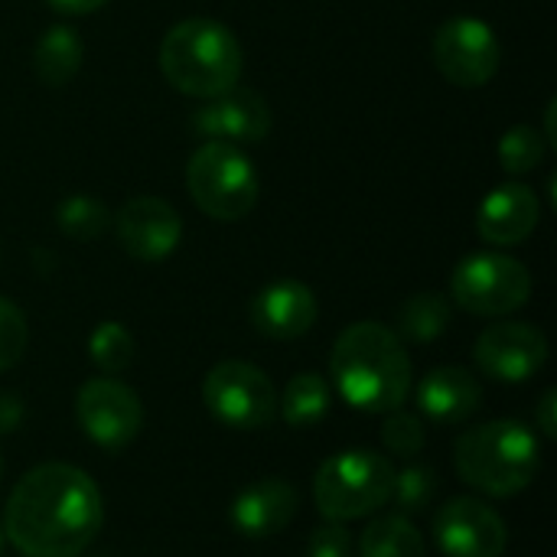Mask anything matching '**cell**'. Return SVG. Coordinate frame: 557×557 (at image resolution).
<instances>
[{
	"instance_id": "cell-1",
	"label": "cell",
	"mask_w": 557,
	"mask_h": 557,
	"mask_svg": "<svg viewBox=\"0 0 557 557\" xmlns=\"http://www.w3.org/2000/svg\"><path fill=\"white\" fill-rule=\"evenodd\" d=\"M101 525V490L72 463L33 467L3 509V539L23 557H82Z\"/></svg>"
},
{
	"instance_id": "cell-2",
	"label": "cell",
	"mask_w": 557,
	"mask_h": 557,
	"mask_svg": "<svg viewBox=\"0 0 557 557\" xmlns=\"http://www.w3.org/2000/svg\"><path fill=\"white\" fill-rule=\"evenodd\" d=\"M330 375L346 405L366 414H392L405 408L414 369L405 343L385 323H352L346 326L330 352Z\"/></svg>"
},
{
	"instance_id": "cell-3",
	"label": "cell",
	"mask_w": 557,
	"mask_h": 557,
	"mask_svg": "<svg viewBox=\"0 0 557 557\" xmlns=\"http://www.w3.org/2000/svg\"><path fill=\"white\" fill-rule=\"evenodd\" d=\"M454 467L470 490L490 499H512L539 476L542 441L522 421H486L457 437Z\"/></svg>"
},
{
	"instance_id": "cell-4",
	"label": "cell",
	"mask_w": 557,
	"mask_h": 557,
	"mask_svg": "<svg viewBox=\"0 0 557 557\" xmlns=\"http://www.w3.org/2000/svg\"><path fill=\"white\" fill-rule=\"evenodd\" d=\"M245 52L235 33L209 16H189L166 29L160 42L163 78L189 98H215L238 85Z\"/></svg>"
},
{
	"instance_id": "cell-5",
	"label": "cell",
	"mask_w": 557,
	"mask_h": 557,
	"mask_svg": "<svg viewBox=\"0 0 557 557\" xmlns=\"http://www.w3.org/2000/svg\"><path fill=\"white\" fill-rule=\"evenodd\" d=\"M395 467L372 450H343L313 473V503L326 522H356L379 516L392 503Z\"/></svg>"
},
{
	"instance_id": "cell-6",
	"label": "cell",
	"mask_w": 557,
	"mask_h": 557,
	"mask_svg": "<svg viewBox=\"0 0 557 557\" xmlns=\"http://www.w3.org/2000/svg\"><path fill=\"white\" fill-rule=\"evenodd\" d=\"M186 189L202 215L238 222L255 209L261 180L255 163L235 144L206 140L186 163Z\"/></svg>"
},
{
	"instance_id": "cell-7",
	"label": "cell",
	"mask_w": 557,
	"mask_h": 557,
	"mask_svg": "<svg viewBox=\"0 0 557 557\" xmlns=\"http://www.w3.org/2000/svg\"><path fill=\"white\" fill-rule=\"evenodd\" d=\"M450 297L473 317H509L532 297V274L519 258L499 251L467 255L450 274Z\"/></svg>"
},
{
	"instance_id": "cell-8",
	"label": "cell",
	"mask_w": 557,
	"mask_h": 557,
	"mask_svg": "<svg viewBox=\"0 0 557 557\" xmlns=\"http://www.w3.org/2000/svg\"><path fill=\"white\" fill-rule=\"evenodd\" d=\"M202 401L228 431H258L277 414V388L271 375L242 359H225L206 372Z\"/></svg>"
},
{
	"instance_id": "cell-9",
	"label": "cell",
	"mask_w": 557,
	"mask_h": 557,
	"mask_svg": "<svg viewBox=\"0 0 557 557\" xmlns=\"http://www.w3.org/2000/svg\"><path fill=\"white\" fill-rule=\"evenodd\" d=\"M434 65L460 88L490 85L503 65L496 29L480 16H450L434 33Z\"/></svg>"
},
{
	"instance_id": "cell-10",
	"label": "cell",
	"mask_w": 557,
	"mask_h": 557,
	"mask_svg": "<svg viewBox=\"0 0 557 557\" xmlns=\"http://www.w3.org/2000/svg\"><path fill=\"white\" fill-rule=\"evenodd\" d=\"M75 418L82 434L101 450H121L137 441L144 428V405L134 388L114 375L88 379L75 395Z\"/></svg>"
},
{
	"instance_id": "cell-11",
	"label": "cell",
	"mask_w": 557,
	"mask_h": 557,
	"mask_svg": "<svg viewBox=\"0 0 557 557\" xmlns=\"http://www.w3.org/2000/svg\"><path fill=\"white\" fill-rule=\"evenodd\" d=\"M434 542L444 557H503L509 548V525L490 503L460 496L437 509Z\"/></svg>"
},
{
	"instance_id": "cell-12",
	"label": "cell",
	"mask_w": 557,
	"mask_h": 557,
	"mask_svg": "<svg viewBox=\"0 0 557 557\" xmlns=\"http://www.w3.org/2000/svg\"><path fill=\"white\" fill-rule=\"evenodd\" d=\"M473 359L486 379L522 385L532 375H539L542 366L548 362V336L532 323L506 320L480 333L473 346Z\"/></svg>"
},
{
	"instance_id": "cell-13",
	"label": "cell",
	"mask_w": 557,
	"mask_h": 557,
	"mask_svg": "<svg viewBox=\"0 0 557 557\" xmlns=\"http://www.w3.org/2000/svg\"><path fill=\"white\" fill-rule=\"evenodd\" d=\"M189 127L199 140L258 144L271 131V108L261 91L235 85L215 98H206L189 114Z\"/></svg>"
},
{
	"instance_id": "cell-14",
	"label": "cell",
	"mask_w": 557,
	"mask_h": 557,
	"mask_svg": "<svg viewBox=\"0 0 557 557\" xmlns=\"http://www.w3.org/2000/svg\"><path fill=\"white\" fill-rule=\"evenodd\" d=\"M114 228H117L121 248L134 261H144V264L166 261L176 251L180 238H183L180 212L160 196H134V199H127L121 206L117 219H114Z\"/></svg>"
},
{
	"instance_id": "cell-15",
	"label": "cell",
	"mask_w": 557,
	"mask_h": 557,
	"mask_svg": "<svg viewBox=\"0 0 557 557\" xmlns=\"http://www.w3.org/2000/svg\"><path fill=\"white\" fill-rule=\"evenodd\" d=\"M248 317H251V326L264 339L290 343L313 330V323L320 317V304H317V294L304 281L284 277L255 294Z\"/></svg>"
},
{
	"instance_id": "cell-16",
	"label": "cell",
	"mask_w": 557,
	"mask_h": 557,
	"mask_svg": "<svg viewBox=\"0 0 557 557\" xmlns=\"http://www.w3.org/2000/svg\"><path fill=\"white\" fill-rule=\"evenodd\" d=\"M297 509H300L297 486L287 483L284 476H264L235 496L228 519L232 529L245 539H271L294 522Z\"/></svg>"
},
{
	"instance_id": "cell-17",
	"label": "cell",
	"mask_w": 557,
	"mask_h": 557,
	"mask_svg": "<svg viewBox=\"0 0 557 557\" xmlns=\"http://www.w3.org/2000/svg\"><path fill=\"white\" fill-rule=\"evenodd\" d=\"M542 219V202L532 186L525 183H499L476 212L480 238L490 245H522Z\"/></svg>"
},
{
	"instance_id": "cell-18",
	"label": "cell",
	"mask_w": 557,
	"mask_h": 557,
	"mask_svg": "<svg viewBox=\"0 0 557 557\" xmlns=\"http://www.w3.org/2000/svg\"><path fill=\"white\" fill-rule=\"evenodd\" d=\"M418 411L434 424H463L483 408V385L470 369H431L414 388Z\"/></svg>"
},
{
	"instance_id": "cell-19",
	"label": "cell",
	"mask_w": 557,
	"mask_h": 557,
	"mask_svg": "<svg viewBox=\"0 0 557 557\" xmlns=\"http://www.w3.org/2000/svg\"><path fill=\"white\" fill-rule=\"evenodd\" d=\"M82 59H85V42H82V36H78L72 26H62V23L49 26V29L36 39V46H33V69H36V75H39L46 85H52V88L69 85V82L78 75Z\"/></svg>"
},
{
	"instance_id": "cell-20",
	"label": "cell",
	"mask_w": 557,
	"mask_h": 557,
	"mask_svg": "<svg viewBox=\"0 0 557 557\" xmlns=\"http://www.w3.org/2000/svg\"><path fill=\"white\" fill-rule=\"evenodd\" d=\"M450 317H454V304L444 297V294H434V290H421L414 297H408L401 307H398V317H395V333L398 339L405 343H434L447 333L450 326Z\"/></svg>"
},
{
	"instance_id": "cell-21",
	"label": "cell",
	"mask_w": 557,
	"mask_h": 557,
	"mask_svg": "<svg viewBox=\"0 0 557 557\" xmlns=\"http://www.w3.org/2000/svg\"><path fill=\"white\" fill-rule=\"evenodd\" d=\"M359 557H428L424 535L418 525L401 516H375L359 535Z\"/></svg>"
},
{
	"instance_id": "cell-22",
	"label": "cell",
	"mask_w": 557,
	"mask_h": 557,
	"mask_svg": "<svg viewBox=\"0 0 557 557\" xmlns=\"http://www.w3.org/2000/svg\"><path fill=\"white\" fill-rule=\"evenodd\" d=\"M330 385L323 375L317 372H300L287 382L284 395L277 398V411L284 418V424L304 431V428H313L320 424L326 414H330Z\"/></svg>"
},
{
	"instance_id": "cell-23",
	"label": "cell",
	"mask_w": 557,
	"mask_h": 557,
	"mask_svg": "<svg viewBox=\"0 0 557 557\" xmlns=\"http://www.w3.org/2000/svg\"><path fill=\"white\" fill-rule=\"evenodd\" d=\"M55 225L72 242H98L111 225V212L101 199L78 193V196H65L55 206Z\"/></svg>"
},
{
	"instance_id": "cell-24",
	"label": "cell",
	"mask_w": 557,
	"mask_h": 557,
	"mask_svg": "<svg viewBox=\"0 0 557 557\" xmlns=\"http://www.w3.org/2000/svg\"><path fill=\"white\" fill-rule=\"evenodd\" d=\"M134 336L124 323L117 320H104L91 330L88 336V359L104 372V375H121L131 369L134 362Z\"/></svg>"
},
{
	"instance_id": "cell-25",
	"label": "cell",
	"mask_w": 557,
	"mask_h": 557,
	"mask_svg": "<svg viewBox=\"0 0 557 557\" xmlns=\"http://www.w3.org/2000/svg\"><path fill=\"white\" fill-rule=\"evenodd\" d=\"M545 150H548V144L542 140L539 127H532V124H516L499 137V163L512 176L535 170L545 160Z\"/></svg>"
},
{
	"instance_id": "cell-26",
	"label": "cell",
	"mask_w": 557,
	"mask_h": 557,
	"mask_svg": "<svg viewBox=\"0 0 557 557\" xmlns=\"http://www.w3.org/2000/svg\"><path fill=\"white\" fill-rule=\"evenodd\" d=\"M437 496V473L431 467H405V470H395V490H392V503L401 516H421L428 512V506L434 503Z\"/></svg>"
},
{
	"instance_id": "cell-27",
	"label": "cell",
	"mask_w": 557,
	"mask_h": 557,
	"mask_svg": "<svg viewBox=\"0 0 557 557\" xmlns=\"http://www.w3.org/2000/svg\"><path fill=\"white\" fill-rule=\"evenodd\" d=\"M382 444L388 447V454H395L401 460H414L428 447V428L418 414H408L398 408V411L385 414V421H382Z\"/></svg>"
},
{
	"instance_id": "cell-28",
	"label": "cell",
	"mask_w": 557,
	"mask_h": 557,
	"mask_svg": "<svg viewBox=\"0 0 557 557\" xmlns=\"http://www.w3.org/2000/svg\"><path fill=\"white\" fill-rule=\"evenodd\" d=\"M26 343H29V326L23 310L13 300L0 297V375L23 359Z\"/></svg>"
},
{
	"instance_id": "cell-29",
	"label": "cell",
	"mask_w": 557,
	"mask_h": 557,
	"mask_svg": "<svg viewBox=\"0 0 557 557\" xmlns=\"http://www.w3.org/2000/svg\"><path fill=\"white\" fill-rule=\"evenodd\" d=\"M352 535L339 522L320 525L307 542V557H352Z\"/></svg>"
},
{
	"instance_id": "cell-30",
	"label": "cell",
	"mask_w": 557,
	"mask_h": 557,
	"mask_svg": "<svg viewBox=\"0 0 557 557\" xmlns=\"http://www.w3.org/2000/svg\"><path fill=\"white\" fill-rule=\"evenodd\" d=\"M535 428L542 431L545 441H555L557 437V392L548 388L542 398H539V408H535Z\"/></svg>"
},
{
	"instance_id": "cell-31",
	"label": "cell",
	"mask_w": 557,
	"mask_h": 557,
	"mask_svg": "<svg viewBox=\"0 0 557 557\" xmlns=\"http://www.w3.org/2000/svg\"><path fill=\"white\" fill-rule=\"evenodd\" d=\"M23 424V401L13 392H0V434H13Z\"/></svg>"
},
{
	"instance_id": "cell-32",
	"label": "cell",
	"mask_w": 557,
	"mask_h": 557,
	"mask_svg": "<svg viewBox=\"0 0 557 557\" xmlns=\"http://www.w3.org/2000/svg\"><path fill=\"white\" fill-rule=\"evenodd\" d=\"M52 10H59V13H65V16H85V13H95V10H101L108 0H46Z\"/></svg>"
},
{
	"instance_id": "cell-33",
	"label": "cell",
	"mask_w": 557,
	"mask_h": 557,
	"mask_svg": "<svg viewBox=\"0 0 557 557\" xmlns=\"http://www.w3.org/2000/svg\"><path fill=\"white\" fill-rule=\"evenodd\" d=\"M3 545H7V539H3V525H0V552H3Z\"/></svg>"
},
{
	"instance_id": "cell-34",
	"label": "cell",
	"mask_w": 557,
	"mask_h": 557,
	"mask_svg": "<svg viewBox=\"0 0 557 557\" xmlns=\"http://www.w3.org/2000/svg\"><path fill=\"white\" fill-rule=\"evenodd\" d=\"M0 480H3V457H0Z\"/></svg>"
},
{
	"instance_id": "cell-35",
	"label": "cell",
	"mask_w": 557,
	"mask_h": 557,
	"mask_svg": "<svg viewBox=\"0 0 557 557\" xmlns=\"http://www.w3.org/2000/svg\"><path fill=\"white\" fill-rule=\"evenodd\" d=\"M91 557H108V555H91Z\"/></svg>"
}]
</instances>
